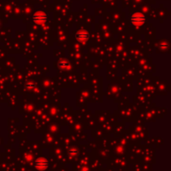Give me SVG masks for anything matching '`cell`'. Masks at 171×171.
Segmentation results:
<instances>
[{"label": "cell", "instance_id": "cell-1", "mask_svg": "<svg viewBox=\"0 0 171 171\" xmlns=\"http://www.w3.org/2000/svg\"><path fill=\"white\" fill-rule=\"evenodd\" d=\"M48 19V14L43 10H38L32 15V21L37 24H43Z\"/></svg>", "mask_w": 171, "mask_h": 171}, {"label": "cell", "instance_id": "cell-2", "mask_svg": "<svg viewBox=\"0 0 171 171\" xmlns=\"http://www.w3.org/2000/svg\"><path fill=\"white\" fill-rule=\"evenodd\" d=\"M147 21V18L144 15L141 13H135L131 15L129 18L130 24H132L134 26H142Z\"/></svg>", "mask_w": 171, "mask_h": 171}, {"label": "cell", "instance_id": "cell-3", "mask_svg": "<svg viewBox=\"0 0 171 171\" xmlns=\"http://www.w3.org/2000/svg\"><path fill=\"white\" fill-rule=\"evenodd\" d=\"M48 165H49V163H48V159L45 158H39V159H36L34 162V167L38 170H45L48 168Z\"/></svg>", "mask_w": 171, "mask_h": 171}, {"label": "cell", "instance_id": "cell-4", "mask_svg": "<svg viewBox=\"0 0 171 171\" xmlns=\"http://www.w3.org/2000/svg\"><path fill=\"white\" fill-rule=\"evenodd\" d=\"M89 33L85 30H79L75 33V39L80 43H85L89 39Z\"/></svg>", "mask_w": 171, "mask_h": 171}, {"label": "cell", "instance_id": "cell-5", "mask_svg": "<svg viewBox=\"0 0 171 171\" xmlns=\"http://www.w3.org/2000/svg\"><path fill=\"white\" fill-rule=\"evenodd\" d=\"M58 68L64 69H69L70 67H71L70 64L68 61H66V60H61V61H59L58 64Z\"/></svg>", "mask_w": 171, "mask_h": 171}, {"label": "cell", "instance_id": "cell-6", "mask_svg": "<svg viewBox=\"0 0 171 171\" xmlns=\"http://www.w3.org/2000/svg\"><path fill=\"white\" fill-rule=\"evenodd\" d=\"M69 153H70V155H75L78 154V150L76 149H70Z\"/></svg>", "mask_w": 171, "mask_h": 171}, {"label": "cell", "instance_id": "cell-7", "mask_svg": "<svg viewBox=\"0 0 171 171\" xmlns=\"http://www.w3.org/2000/svg\"><path fill=\"white\" fill-rule=\"evenodd\" d=\"M26 87H27L28 88H35V85H34V84H33V83H28Z\"/></svg>", "mask_w": 171, "mask_h": 171}]
</instances>
